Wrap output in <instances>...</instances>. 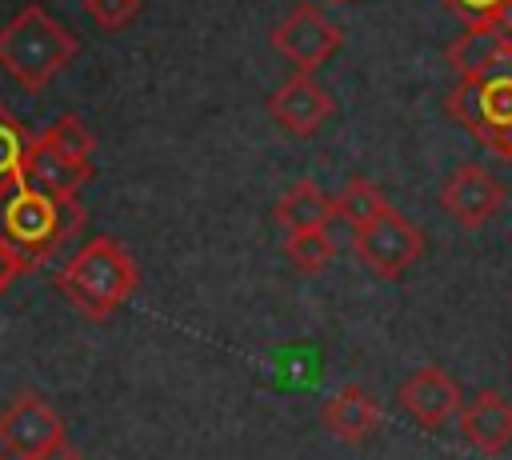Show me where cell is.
I'll return each instance as SVG.
<instances>
[{"label": "cell", "instance_id": "1", "mask_svg": "<svg viewBox=\"0 0 512 460\" xmlns=\"http://www.w3.org/2000/svg\"><path fill=\"white\" fill-rule=\"evenodd\" d=\"M80 224H84L80 200L48 196L28 180H12L0 188V240L28 272L40 268Z\"/></svg>", "mask_w": 512, "mask_h": 460}, {"label": "cell", "instance_id": "2", "mask_svg": "<svg viewBox=\"0 0 512 460\" xmlns=\"http://www.w3.org/2000/svg\"><path fill=\"white\" fill-rule=\"evenodd\" d=\"M136 260L112 236H92L56 272V288L88 320H108L136 292Z\"/></svg>", "mask_w": 512, "mask_h": 460}, {"label": "cell", "instance_id": "3", "mask_svg": "<svg viewBox=\"0 0 512 460\" xmlns=\"http://www.w3.org/2000/svg\"><path fill=\"white\" fill-rule=\"evenodd\" d=\"M76 52H80L76 36L60 20H52L40 4L20 8L0 28V68L24 92H44L76 60Z\"/></svg>", "mask_w": 512, "mask_h": 460}, {"label": "cell", "instance_id": "4", "mask_svg": "<svg viewBox=\"0 0 512 460\" xmlns=\"http://www.w3.org/2000/svg\"><path fill=\"white\" fill-rule=\"evenodd\" d=\"M444 108L488 152H496L500 160H512V68L456 80Z\"/></svg>", "mask_w": 512, "mask_h": 460}, {"label": "cell", "instance_id": "5", "mask_svg": "<svg viewBox=\"0 0 512 460\" xmlns=\"http://www.w3.org/2000/svg\"><path fill=\"white\" fill-rule=\"evenodd\" d=\"M352 248H356V260L368 272H376L380 280H396L420 260L424 232L404 212H396L388 204V208H380L376 216H368L352 228Z\"/></svg>", "mask_w": 512, "mask_h": 460}, {"label": "cell", "instance_id": "6", "mask_svg": "<svg viewBox=\"0 0 512 460\" xmlns=\"http://www.w3.org/2000/svg\"><path fill=\"white\" fill-rule=\"evenodd\" d=\"M344 36L340 28L316 8V4H296L276 28H272V48L296 68V72H316L324 60L340 52Z\"/></svg>", "mask_w": 512, "mask_h": 460}, {"label": "cell", "instance_id": "7", "mask_svg": "<svg viewBox=\"0 0 512 460\" xmlns=\"http://www.w3.org/2000/svg\"><path fill=\"white\" fill-rule=\"evenodd\" d=\"M64 440V420L60 412L36 396V392H20L4 412H0V448L12 460H32L40 452H48L52 444Z\"/></svg>", "mask_w": 512, "mask_h": 460}, {"label": "cell", "instance_id": "8", "mask_svg": "<svg viewBox=\"0 0 512 460\" xmlns=\"http://www.w3.org/2000/svg\"><path fill=\"white\" fill-rule=\"evenodd\" d=\"M440 204L460 228H480L504 208V184L480 164H460L440 188Z\"/></svg>", "mask_w": 512, "mask_h": 460}, {"label": "cell", "instance_id": "9", "mask_svg": "<svg viewBox=\"0 0 512 460\" xmlns=\"http://www.w3.org/2000/svg\"><path fill=\"white\" fill-rule=\"evenodd\" d=\"M400 408L420 424V428H444L464 404H460V384L444 372V368H416L408 380H400L396 388Z\"/></svg>", "mask_w": 512, "mask_h": 460}, {"label": "cell", "instance_id": "10", "mask_svg": "<svg viewBox=\"0 0 512 460\" xmlns=\"http://www.w3.org/2000/svg\"><path fill=\"white\" fill-rule=\"evenodd\" d=\"M332 96L312 80V72H296L268 96V116L288 136H316L320 124L332 116Z\"/></svg>", "mask_w": 512, "mask_h": 460}, {"label": "cell", "instance_id": "11", "mask_svg": "<svg viewBox=\"0 0 512 460\" xmlns=\"http://www.w3.org/2000/svg\"><path fill=\"white\" fill-rule=\"evenodd\" d=\"M24 180H28L32 188L48 192V196L76 200L80 188L92 180V164H76V160H68V156L56 152V148L44 140V132H40V136H32V144H28V156H24Z\"/></svg>", "mask_w": 512, "mask_h": 460}, {"label": "cell", "instance_id": "12", "mask_svg": "<svg viewBox=\"0 0 512 460\" xmlns=\"http://www.w3.org/2000/svg\"><path fill=\"white\" fill-rule=\"evenodd\" d=\"M448 68L456 72V80L484 76V72H496V68H512V40L492 24H468L448 44Z\"/></svg>", "mask_w": 512, "mask_h": 460}, {"label": "cell", "instance_id": "13", "mask_svg": "<svg viewBox=\"0 0 512 460\" xmlns=\"http://www.w3.org/2000/svg\"><path fill=\"white\" fill-rule=\"evenodd\" d=\"M456 420H460V436H464L476 452H484V456H496V452H504V448L512 444V404H508L500 392H480V396H472V400L456 412Z\"/></svg>", "mask_w": 512, "mask_h": 460}, {"label": "cell", "instance_id": "14", "mask_svg": "<svg viewBox=\"0 0 512 460\" xmlns=\"http://www.w3.org/2000/svg\"><path fill=\"white\" fill-rule=\"evenodd\" d=\"M320 420H324V428H328L336 440H344V444H364V440L380 428V408H376V400H372L360 384H344L340 392H332V396L324 400Z\"/></svg>", "mask_w": 512, "mask_h": 460}, {"label": "cell", "instance_id": "15", "mask_svg": "<svg viewBox=\"0 0 512 460\" xmlns=\"http://www.w3.org/2000/svg\"><path fill=\"white\" fill-rule=\"evenodd\" d=\"M272 220H276L280 228H288V232L328 228V224L336 220V200L324 196L312 180H300V184H292V188L280 196V204L272 208Z\"/></svg>", "mask_w": 512, "mask_h": 460}, {"label": "cell", "instance_id": "16", "mask_svg": "<svg viewBox=\"0 0 512 460\" xmlns=\"http://www.w3.org/2000/svg\"><path fill=\"white\" fill-rule=\"evenodd\" d=\"M284 256L296 272L304 276H316L332 256H336V240L328 228H304V232H288L284 240Z\"/></svg>", "mask_w": 512, "mask_h": 460}, {"label": "cell", "instance_id": "17", "mask_svg": "<svg viewBox=\"0 0 512 460\" xmlns=\"http://www.w3.org/2000/svg\"><path fill=\"white\" fill-rule=\"evenodd\" d=\"M28 144H32V132L24 128V120L12 116V112L0 104V188L12 184V180H24Z\"/></svg>", "mask_w": 512, "mask_h": 460}, {"label": "cell", "instance_id": "18", "mask_svg": "<svg viewBox=\"0 0 512 460\" xmlns=\"http://www.w3.org/2000/svg\"><path fill=\"white\" fill-rule=\"evenodd\" d=\"M44 140H48L56 152H64L68 160H76V164H92L96 136H92V132H88V124H84L80 116H72V112L56 116V120L44 128Z\"/></svg>", "mask_w": 512, "mask_h": 460}, {"label": "cell", "instance_id": "19", "mask_svg": "<svg viewBox=\"0 0 512 460\" xmlns=\"http://www.w3.org/2000/svg\"><path fill=\"white\" fill-rule=\"evenodd\" d=\"M332 200H336V216H340V220H348L352 228H356L360 220L376 216L380 208H388L384 192H380L372 180H364V176H352V180H348Z\"/></svg>", "mask_w": 512, "mask_h": 460}, {"label": "cell", "instance_id": "20", "mask_svg": "<svg viewBox=\"0 0 512 460\" xmlns=\"http://www.w3.org/2000/svg\"><path fill=\"white\" fill-rule=\"evenodd\" d=\"M84 12H88L104 32H116V28H124V24L140 12V0H84Z\"/></svg>", "mask_w": 512, "mask_h": 460}, {"label": "cell", "instance_id": "21", "mask_svg": "<svg viewBox=\"0 0 512 460\" xmlns=\"http://www.w3.org/2000/svg\"><path fill=\"white\" fill-rule=\"evenodd\" d=\"M456 20H464V24H492L496 20V12L508 4V0H440Z\"/></svg>", "mask_w": 512, "mask_h": 460}, {"label": "cell", "instance_id": "22", "mask_svg": "<svg viewBox=\"0 0 512 460\" xmlns=\"http://www.w3.org/2000/svg\"><path fill=\"white\" fill-rule=\"evenodd\" d=\"M24 272H28V268H24V264L8 252V244L0 240V296H4V292H8V284H12L16 276H24Z\"/></svg>", "mask_w": 512, "mask_h": 460}, {"label": "cell", "instance_id": "23", "mask_svg": "<svg viewBox=\"0 0 512 460\" xmlns=\"http://www.w3.org/2000/svg\"><path fill=\"white\" fill-rule=\"evenodd\" d=\"M32 460H84V456H80V452L68 444V436H64L60 444H52L48 452H40V456H32Z\"/></svg>", "mask_w": 512, "mask_h": 460}, {"label": "cell", "instance_id": "24", "mask_svg": "<svg viewBox=\"0 0 512 460\" xmlns=\"http://www.w3.org/2000/svg\"><path fill=\"white\" fill-rule=\"evenodd\" d=\"M492 28H500V32H504V36L512 40V0H508V4H504V8L496 12V20H492Z\"/></svg>", "mask_w": 512, "mask_h": 460}, {"label": "cell", "instance_id": "25", "mask_svg": "<svg viewBox=\"0 0 512 460\" xmlns=\"http://www.w3.org/2000/svg\"><path fill=\"white\" fill-rule=\"evenodd\" d=\"M0 460H12V456H8V452H4V448H0Z\"/></svg>", "mask_w": 512, "mask_h": 460}, {"label": "cell", "instance_id": "26", "mask_svg": "<svg viewBox=\"0 0 512 460\" xmlns=\"http://www.w3.org/2000/svg\"><path fill=\"white\" fill-rule=\"evenodd\" d=\"M328 4H348V0H328Z\"/></svg>", "mask_w": 512, "mask_h": 460}]
</instances>
